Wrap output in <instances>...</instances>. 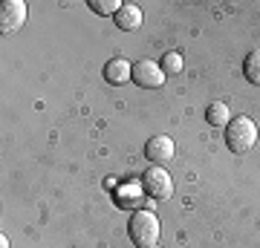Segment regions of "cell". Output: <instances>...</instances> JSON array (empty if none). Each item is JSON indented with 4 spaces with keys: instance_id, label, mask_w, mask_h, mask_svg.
Listing matches in <instances>:
<instances>
[{
    "instance_id": "ba28073f",
    "label": "cell",
    "mask_w": 260,
    "mask_h": 248,
    "mask_svg": "<svg viewBox=\"0 0 260 248\" xmlns=\"http://www.w3.org/2000/svg\"><path fill=\"white\" fill-rule=\"evenodd\" d=\"M142 20H145V15H142V9L136 6V3H124V6L116 12V26H119L121 32H133V29H139Z\"/></svg>"
},
{
    "instance_id": "5b68a950",
    "label": "cell",
    "mask_w": 260,
    "mask_h": 248,
    "mask_svg": "<svg viewBox=\"0 0 260 248\" xmlns=\"http://www.w3.org/2000/svg\"><path fill=\"white\" fill-rule=\"evenodd\" d=\"M26 20V3L23 0H6L0 6V32H15Z\"/></svg>"
},
{
    "instance_id": "277c9868",
    "label": "cell",
    "mask_w": 260,
    "mask_h": 248,
    "mask_svg": "<svg viewBox=\"0 0 260 248\" xmlns=\"http://www.w3.org/2000/svg\"><path fill=\"white\" fill-rule=\"evenodd\" d=\"M133 81L145 87V90H156L165 84V73H162V66L153 64V61H139V64H133Z\"/></svg>"
},
{
    "instance_id": "9c48e42d",
    "label": "cell",
    "mask_w": 260,
    "mask_h": 248,
    "mask_svg": "<svg viewBox=\"0 0 260 248\" xmlns=\"http://www.w3.org/2000/svg\"><path fill=\"white\" fill-rule=\"evenodd\" d=\"M243 75H246V81L260 87V49H251L246 61H243Z\"/></svg>"
},
{
    "instance_id": "52a82bcc",
    "label": "cell",
    "mask_w": 260,
    "mask_h": 248,
    "mask_svg": "<svg viewBox=\"0 0 260 248\" xmlns=\"http://www.w3.org/2000/svg\"><path fill=\"white\" fill-rule=\"evenodd\" d=\"M133 78V66L124 61V58H113L104 64V81L113 84V87H121V84H127Z\"/></svg>"
},
{
    "instance_id": "7c38bea8",
    "label": "cell",
    "mask_w": 260,
    "mask_h": 248,
    "mask_svg": "<svg viewBox=\"0 0 260 248\" xmlns=\"http://www.w3.org/2000/svg\"><path fill=\"white\" fill-rule=\"evenodd\" d=\"M121 6H124L121 0H90V9L93 12H99V15H113V18H116V12Z\"/></svg>"
},
{
    "instance_id": "5bb4252c",
    "label": "cell",
    "mask_w": 260,
    "mask_h": 248,
    "mask_svg": "<svg viewBox=\"0 0 260 248\" xmlns=\"http://www.w3.org/2000/svg\"><path fill=\"white\" fill-rule=\"evenodd\" d=\"M0 248H9V239H6V234L0 237Z\"/></svg>"
},
{
    "instance_id": "30bf717a",
    "label": "cell",
    "mask_w": 260,
    "mask_h": 248,
    "mask_svg": "<svg viewBox=\"0 0 260 248\" xmlns=\"http://www.w3.org/2000/svg\"><path fill=\"white\" fill-rule=\"evenodd\" d=\"M205 119H208V124H214V127H229L232 113H229V107H225L223 101H214L211 107H208V113H205Z\"/></svg>"
},
{
    "instance_id": "8992f818",
    "label": "cell",
    "mask_w": 260,
    "mask_h": 248,
    "mask_svg": "<svg viewBox=\"0 0 260 248\" xmlns=\"http://www.w3.org/2000/svg\"><path fill=\"white\" fill-rule=\"evenodd\" d=\"M145 156L159 167L168 165L174 159V138L171 136H150L148 145H145Z\"/></svg>"
},
{
    "instance_id": "7a4b0ae2",
    "label": "cell",
    "mask_w": 260,
    "mask_h": 248,
    "mask_svg": "<svg viewBox=\"0 0 260 248\" xmlns=\"http://www.w3.org/2000/svg\"><path fill=\"white\" fill-rule=\"evenodd\" d=\"M257 141V124L249 119V116H237V119L229 121L225 127V145L232 153H246L251 150Z\"/></svg>"
},
{
    "instance_id": "4fadbf2b",
    "label": "cell",
    "mask_w": 260,
    "mask_h": 248,
    "mask_svg": "<svg viewBox=\"0 0 260 248\" xmlns=\"http://www.w3.org/2000/svg\"><path fill=\"white\" fill-rule=\"evenodd\" d=\"M119 199H121V205H127V208H133V205H142L139 191H136V188H124V191H119Z\"/></svg>"
},
{
    "instance_id": "8fae6325",
    "label": "cell",
    "mask_w": 260,
    "mask_h": 248,
    "mask_svg": "<svg viewBox=\"0 0 260 248\" xmlns=\"http://www.w3.org/2000/svg\"><path fill=\"white\" fill-rule=\"evenodd\" d=\"M159 64H162V73L165 75H179L182 73V55H179V52H165V58H162Z\"/></svg>"
},
{
    "instance_id": "6da1fadb",
    "label": "cell",
    "mask_w": 260,
    "mask_h": 248,
    "mask_svg": "<svg viewBox=\"0 0 260 248\" xmlns=\"http://www.w3.org/2000/svg\"><path fill=\"white\" fill-rule=\"evenodd\" d=\"M127 231H130V239H133V245H136V248H156L159 234H162L156 214H153V211H145V208L130 217Z\"/></svg>"
},
{
    "instance_id": "3957f363",
    "label": "cell",
    "mask_w": 260,
    "mask_h": 248,
    "mask_svg": "<svg viewBox=\"0 0 260 248\" xmlns=\"http://www.w3.org/2000/svg\"><path fill=\"white\" fill-rule=\"evenodd\" d=\"M142 191L148 193V196H153V199H168L174 193V182H171V176H168L165 167L153 165L142 176Z\"/></svg>"
}]
</instances>
